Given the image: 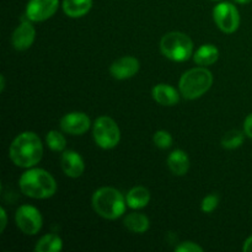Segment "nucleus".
Returning <instances> with one entry per match:
<instances>
[{
	"mask_svg": "<svg viewBox=\"0 0 252 252\" xmlns=\"http://www.w3.org/2000/svg\"><path fill=\"white\" fill-rule=\"evenodd\" d=\"M43 154L41 139L33 132H24L17 135L10 145L9 155L16 166L31 167L38 164Z\"/></svg>",
	"mask_w": 252,
	"mask_h": 252,
	"instance_id": "nucleus-1",
	"label": "nucleus"
},
{
	"mask_svg": "<svg viewBox=\"0 0 252 252\" xmlns=\"http://www.w3.org/2000/svg\"><path fill=\"white\" fill-rule=\"evenodd\" d=\"M19 185L22 193L36 199L49 198L57 191L56 180L43 169L25 171L20 177Z\"/></svg>",
	"mask_w": 252,
	"mask_h": 252,
	"instance_id": "nucleus-2",
	"label": "nucleus"
},
{
	"mask_svg": "<svg viewBox=\"0 0 252 252\" xmlns=\"http://www.w3.org/2000/svg\"><path fill=\"white\" fill-rule=\"evenodd\" d=\"M127 202L122 193L112 187L98 189L93 196V207L98 216L106 219H117L126 212Z\"/></svg>",
	"mask_w": 252,
	"mask_h": 252,
	"instance_id": "nucleus-3",
	"label": "nucleus"
},
{
	"mask_svg": "<svg viewBox=\"0 0 252 252\" xmlns=\"http://www.w3.org/2000/svg\"><path fill=\"white\" fill-rule=\"evenodd\" d=\"M213 75L207 68H193L186 71L180 79V93L187 100L201 97L211 89Z\"/></svg>",
	"mask_w": 252,
	"mask_h": 252,
	"instance_id": "nucleus-4",
	"label": "nucleus"
},
{
	"mask_svg": "<svg viewBox=\"0 0 252 252\" xmlns=\"http://www.w3.org/2000/svg\"><path fill=\"white\" fill-rule=\"evenodd\" d=\"M160 49L166 58L174 62H185L193 53V43L182 32H169L160 41Z\"/></svg>",
	"mask_w": 252,
	"mask_h": 252,
	"instance_id": "nucleus-5",
	"label": "nucleus"
},
{
	"mask_svg": "<svg viewBox=\"0 0 252 252\" xmlns=\"http://www.w3.org/2000/svg\"><path fill=\"white\" fill-rule=\"evenodd\" d=\"M94 139L102 149L115 148L121 139V132L117 123L107 116L98 117L94 125Z\"/></svg>",
	"mask_w": 252,
	"mask_h": 252,
	"instance_id": "nucleus-6",
	"label": "nucleus"
},
{
	"mask_svg": "<svg viewBox=\"0 0 252 252\" xmlns=\"http://www.w3.org/2000/svg\"><path fill=\"white\" fill-rule=\"evenodd\" d=\"M213 17L219 29L225 33H233L239 29L240 15L230 2H220L213 10Z\"/></svg>",
	"mask_w": 252,
	"mask_h": 252,
	"instance_id": "nucleus-7",
	"label": "nucleus"
},
{
	"mask_svg": "<svg viewBox=\"0 0 252 252\" xmlns=\"http://www.w3.org/2000/svg\"><path fill=\"white\" fill-rule=\"evenodd\" d=\"M16 225L26 235H36L42 228V216L33 206H21L15 216Z\"/></svg>",
	"mask_w": 252,
	"mask_h": 252,
	"instance_id": "nucleus-8",
	"label": "nucleus"
},
{
	"mask_svg": "<svg viewBox=\"0 0 252 252\" xmlns=\"http://www.w3.org/2000/svg\"><path fill=\"white\" fill-rule=\"evenodd\" d=\"M58 0H30L26 6V16L30 21L41 22L56 14Z\"/></svg>",
	"mask_w": 252,
	"mask_h": 252,
	"instance_id": "nucleus-9",
	"label": "nucleus"
},
{
	"mask_svg": "<svg viewBox=\"0 0 252 252\" xmlns=\"http://www.w3.org/2000/svg\"><path fill=\"white\" fill-rule=\"evenodd\" d=\"M91 121L84 112L66 113L61 120V128L63 132L73 135H81L89 130Z\"/></svg>",
	"mask_w": 252,
	"mask_h": 252,
	"instance_id": "nucleus-10",
	"label": "nucleus"
},
{
	"mask_svg": "<svg viewBox=\"0 0 252 252\" xmlns=\"http://www.w3.org/2000/svg\"><path fill=\"white\" fill-rule=\"evenodd\" d=\"M139 61L134 57H123L113 62L110 66V73L117 80H125L134 76L139 70Z\"/></svg>",
	"mask_w": 252,
	"mask_h": 252,
	"instance_id": "nucleus-11",
	"label": "nucleus"
},
{
	"mask_svg": "<svg viewBox=\"0 0 252 252\" xmlns=\"http://www.w3.org/2000/svg\"><path fill=\"white\" fill-rule=\"evenodd\" d=\"M36 37L34 27L30 22L24 21L16 27V30L12 33V46L17 51H26L32 46Z\"/></svg>",
	"mask_w": 252,
	"mask_h": 252,
	"instance_id": "nucleus-12",
	"label": "nucleus"
},
{
	"mask_svg": "<svg viewBox=\"0 0 252 252\" xmlns=\"http://www.w3.org/2000/svg\"><path fill=\"white\" fill-rule=\"evenodd\" d=\"M62 169L66 176L76 179L83 175L84 170H85V164L79 153L74 152V150H66L62 155Z\"/></svg>",
	"mask_w": 252,
	"mask_h": 252,
	"instance_id": "nucleus-13",
	"label": "nucleus"
},
{
	"mask_svg": "<svg viewBox=\"0 0 252 252\" xmlns=\"http://www.w3.org/2000/svg\"><path fill=\"white\" fill-rule=\"evenodd\" d=\"M152 95L158 103L162 106H174L179 102L180 95L175 88L167 84H158L153 88Z\"/></svg>",
	"mask_w": 252,
	"mask_h": 252,
	"instance_id": "nucleus-14",
	"label": "nucleus"
},
{
	"mask_svg": "<svg viewBox=\"0 0 252 252\" xmlns=\"http://www.w3.org/2000/svg\"><path fill=\"white\" fill-rule=\"evenodd\" d=\"M167 166L176 176H184L189 169V159L184 150H174L167 158Z\"/></svg>",
	"mask_w": 252,
	"mask_h": 252,
	"instance_id": "nucleus-15",
	"label": "nucleus"
},
{
	"mask_svg": "<svg viewBox=\"0 0 252 252\" xmlns=\"http://www.w3.org/2000/svg\"><path fill=\"white\" fill-rule=\"evenodd\" d=\"M150 201V193L145 187L137 186L133 187L129 192H128L127 197H126V202L127 206L132 209H140L148 206Z\"/></svg>",
	"mask_w": 252,
	"mask_h": 252,
	"instance_id": "nucleus-16",
	"label": "nucleus"
},
{
	"mask_svg": "<svg viewBox=\"0 0 252 252\" xmlns=\"http://www.w3.org/2000/svg\"><path fill=\"white\" fill-rule=\"evenodd\" d=\"M219 58V51L213 44H203L197 49L193 59L198 65L206 66L216 63Z\"/></svg>",
	"mask_w": 252,
	"mask_h": 252,
	"instance_id": "nucleus-17",
	"label": "nucleus"
},
{
	"mask_svg": "<svg viewBox=\"0 0 252 252\" xmlns=\"http://www.w3.org/2000/svg\"><path fill=\"white\" fill-rule=\"evenodd\" d=\"M93 6V0H63V10L68 16L81 17Z\"/></svg>",
	"mask_w": 252,
	"mask_h": 252,
	"instance_id": "nucleus-18",
	"label": "nucleus"
},
{
	"mask_svg": "<svg viewBox=\"0 0 252 252\" xmlns=\"http://www.w3.org/2000/svg\"><path fill=\"white\" fill-rule=\"evenodd\" d=\"M123 223L126 228L137 234H143L149 229V219L142 213H129L126 216Z\"/></svg>",
	"mask_w": 252,
	"mask_h": 252,
	"instance_id": "nucleus-19",
	"label": "nucleus"
},
{
	"mask_svg": "<svg viewBox=\"0 0 252 252\" xmlns=\"http://www.w3.org/2000/svg\"><path fill=\"white\" fill-rule=\"evenodd\" d=\"M63 249V241L56 234H47L39 239L34 250L37 252H58Z\"/></svg>",
	"mask_w": 252,
	"mask_h": 252,
	"instance_id": "nucleus-20",
	"label": "nucleus"
},
{
	"mask_svg": "<svg viewBox=\"0 0 252 252\" xmlns=\"http://www.w3.org/2000/svg\"><path fill=\"white\" fill-rule=\"evenodd\" d=\"M245 139V132L241 130H229L221 139V145L225 149H236V148L241 147Z\"/></svg>",
	"mask_w": 252,
	"mask_h": 252,
	"instance_id": "nucleus-21",
	"label": "nucleus"
},
{
	"mask_svg": "<svg viewBox=\"0 0 252 252\" xmlns=\"http://www.w3.org/2000/svg\"><path fill=\"white\" fill-rule=\"evenodd\" d=\"M46 142L49 149L53 152H63L66 147V139L58 130H51L47 133Z\"/></svg>",
	"mask_w": 252,
	"mask_h": 252,
	"instance_id": "nucleus-22",
	"label": "nucleus"
},
{
	"mask_svg": "<svg viewBox=\"0 0 252 252\" xmlns=\"http://www.w3.org/2000/svg\"><path fill=\"white\" fill-rule=\"evenodd\" d=\"M153 140H154V144L158 148H160V149H167L172 144L171 134L169 132H166V130H158L154 134Z\"/></svg>",
	"mask_w": 252,
	"mask_h": 252,
	"instance_id": "nucleus-23",
	"label": "nucleus"
},
{
	"mask_svg": "<svg viewBox=\"0 0 252 252\" xmlns=\"http://www.w3.org/2000/svg\"><path fill=\"white\" fill-rule=\"evenodd\" d=\"M218 203L219 198L217 194H208V196L204 197L203 201H202L201 208L204 213H212V212L218 207Z\"/></svg>",
	"mask_w": 252,
	"mask_h": 252,
	"instance_id": "nucleus-24",
	"label": "nucleus"
},
{
	"mask_svg": "<svg viewBox=\"0 0 252 252\" xmlns=\"http://www.w3.org/2000/svg\"><path fill=\"white\" fill-rule=\"evenodd\" d=\"M175 250L176 252H203V249L201 246L192 243V241H185L181 245L177 246Z\"/></svg>",
	"mask_w": 252,
	"mask_h": 252,
	"instance_id": "nucleus-25",
	"label": "nucleus"
},
{
	"mask_svg": "<svg viewBox=\"0 0 252 252\" xmlns=\"http://www.w3.org/2000/svg\"><path fill=\"white\" fill-rule=\"evenodd\" d=\"M244 132L252 139V113L246 117L245 122H244Z\"/></svg>",
	"mask_w": 252,
	"mask_h": 252,
	"instance_id": "nucleus-26",
	"label": "nucleus"
},
{
	"mask_svg": "<svg viewBox=\"0 0 252 252\" xmlns=\"http://www.w3.org/2000/svg\"><path fill=\"white\" fill-rule=\"evenodd\" d=\"M0 216H1V231H4L5 226H6V223H7L6 212H5L4 208L0 209Z\"/></svg>",
	"mask_w": 252,
	"mask_h": 252,
	"instance_id": "nucleus-27",
	"label": "nucleus"
},
{
	"mask_svg": "<svg viewBox=\"0 0 252 252\" xmlns=\"http://www.w3.org/2000/svg\"><path fill=\"white\" fill-rule=\"evenodd\" d=\"M243 250L245 252H252V236H250V238L244 243Z\"/></svg>",
	"mask_w": 252,
	"mask_h": 252,
	"instance_id": "nucleus-28",
	"label": "nucleus"
},
{
	"mask_svg": "<svg viewBox=\"0 0 252 252\" xmlns=\"http://www.w3.org/2000/svg\"><path fill=\"white\" fill-rule=\"evenodd\" d=\"M0 81H1V83H0V91H4V88H5V76L4 75L0 76Z\"/></svg>",
	"mask_w": 252,
	"mask_h": 252,
	"instance_id": "nucleus-29",
	"label": "nucleus"
},
{
	"mask_svg": "<svg viewBox=\"0 0 252 252\" xmlns=\"http://www.w3.org/2000/svg\"><path fill=\"white\" fill-rule=\"evenodd\" d=\"M236 2H239V4H249V2H251L252 0H235Z\"/></svg>",
	"mask_w": 252,
	"mask_h": 252,
	"instance_id": "nucleus-30",
	"label": "nucleus"
}]
</instances>
